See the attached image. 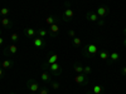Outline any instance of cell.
<instances>
[{
  "label": "cell",
  "instance_id": "cell-1",
  "mask_svg": "<svg viewBox=\"0 0 126 94\" xmlns=\"http://www.w3.org/2000/svg\"><path fill=\"white\" fill-rule=\"evenodd\" d=\"M42 68H44L47 71H49L52 75L54 77H59L63 71V68H62V64L61 63H53V64H48L47 61H43V64H42Z\"/></svg>",
  "mask_w": 126,
  "mask_h": 94
},
{
  "label": "cell",
  "instance_id": "cell-2",
  "mask_svg": "<svg viewBox=\"0 0 126 94\" xmlns=\"http://www.w3.org/2000/svg\"><path fill=\"white\" fill-rule=\"evenodd\" d=\"M98 53V48L94 44H85L82 48V54L86 58H92Z\"/></svg>",
  "mask_w": 126,
  "mask_h": 94
},
{
  "label": "cell",
  "instance_id": "cell-3",
  "mask_svg": "<svg viewBox=\"0 0 126 94\" xmlns=\"http://www.w3.org/2000/svg\"><path fill=\"white\" fill-rule=\"evenodd\" d=\"M64 5H66V9H64V12H63L62 20H63V22H66V23H69V22H72L75 13H73V9L71 8V4H69L68 1H66Z\"/></svg>",
  "mask_w": 126,
  "mask_h": 94
},
{
  "label": "cell",
  "instance_id": "cell-4",
  "mask_svg": "<svg viewBox=\"0 0 126 94\" xmlns=\"http://www.w3.org/2000/svg\"><path fill=\"white\" fill-rule=\"evenodd\" d=\"M75 83L79 87H86L88 84V78H87L86 74H83V73L82 74H77L75 77Z\"/></svg>",
  "mask_w": 126,
  "mask_h": 94
},
{
  "label": "cell",
  "instance_id": "cell-5",
  "mask_svg": "<svg viewBox=\"0 0 126 94\" xmlns=\"http://www.w3.org/2000/svg\"><path fill=\"white\" fill-rule=\"evenodd\" d=\"M96 14L100 16V18H106L109 14H110V8L107 5H100L98 8H96Z\"/></svg>",
  "mask_w": 126,
  "mask_h": 94
},
{
  "label": "cell",
  "instance_id": "cell-6",
  "mask_svg": "<svg viewBox=\"0 0 126 94\" xmlns=\"http://www.w3.org/2000/svg\"><path fill=\"white\" fill-rule=\"evenodd\" d=\"M27 87L30 92H33V93H38V90L40 89L39 84H38V82L34 80V79H28L27 82Z\"/></svg>",
  "mask_w": 126,
  "mask_h": 94
},
{
  "label": "cell",
  "instance_id": "cell-7",
  "mask_svg": "<svg viewBox=\"0 0 126 94\" xmlns=\"http://www.w3.org/2000/svg\"><path fill=\"white\" fill-rule=\"evenodd\" d=\"M16 51H18V47L15 44H12V45L4 48V54L8 58H10V57H13L14 54H16Z\"/></svg>",
  "mask_w": 126,
  "mask_h": 94
},
{
  "label": "cell",
  "instance_id": "cell-8",
  "mask_svg": "<svg viewBox=\"0 0 126 94\" xmlns=\"http://www.w3.org/2000/svg\"><path fill=\"white\" fill-rule=\"evenodd\" d=\"M86 19L88 20L90 23H97L98 19H100V16L96 14V12L90 10V12H87V14H86Z\"/></svg>",
  "mask_w": 126,
  "mask_h": 94
},
{
  "label": "cell",
  "instance_id": "cell-9",
  "mask_svg": "<svg viewBox=\"0 0 126 94\" xmlns=\"http://www.w3.org/2000/svg\"><path fill=\"white\" fill-rule=\"evenodd\" d=\"M0 65H1L3 69H12L14 67V60L10 59V58H6V59L0 61Z\"/></svg>",
  "mask_w": 126,
  "mask_h": 94
},
{
  "label": "cell",
  "instance_id": "cell-10",
  "mask_svg": "<svg viewBox=\"0 0 126 94\" xmlns=\"http://www.w3.org/2000/svg\"><path fill=\"white\" fill-rule=\"evenodd\" d=\"M33 45L38 49H42V48H44L46 47V41L43 38H39V36H34L33 38Z\"/></svg>",
  "mask_w": 126,
  "mask_h": 94
},
{
  "label": "cell",
  "instance_id": "cell-11",
  "mask_svg": "<svg viewBox=\"0 0 126 94\" xmlns=\"http://www.w3.org/2000/svg\"><path fill=\"white\" fill-rule=\"evenodd\" d=\"M58 31H59V26L57 24H52L49 25V30H48V35L52 38H56L58 35Z\"/></svg>",
  "mask_w": 126,
  "mask_h": 94
},
{
  "label": "cell",
  "instance_id": "cell-12",
  "mask_svg": "<svg viewBox=\"0 0 126 94\" xmlns=\"http://www.w3.org/2000/svg\"><path fill=\"white\" fill-rule=\"evenodd\" d=\"M0 24L3 25V28H5V29H10L13 26V22L10 20L9 18H1V20H0Z\"/></svg>",
  "mask_w": 126,
  "mask_h": 94
},
{
  "label": "cell",
  "instance_id": "cell-13",
  "mask_svg": "<svg viewBox=\"0 0 126 94\" xmlns=\"http://www.w3.org/2000/svg\"><path fill=\"white\" fill-rule=\"evenodd\" d=\"M40 79L43 80L44 83H50L52 80H53V75H52L49 71H43L42 75H40Z\"/></svg>",
  "mask_w": 126,
  "mask_h": 94
},
{
  "label": "cell",
  "instance_id": "cell-14",
  "mask_svg": "<svg viewBox=\"0 0 126 94\" xmlns=\"http://www.w3.org/2000/svg\"><path fill=\"white\" fill-rule=\"evenodd\" d=\"M24 35L27 38H34L37 35V30H34L33 28H25L24 29Z\"/></svg>",
  "mask_w": 126,
  "mask_h": 94
},
{
  "label": "cell",
  "instance_id": "cell-15",
  "mask_svg": "<svg viewBox=\"0 0 126 94\" xmlns=\"http://www.w3.org/2000/svg\"><path fill=\"white\" fill-rule=\"evenodd\" d=\"M58 60H59L58 54H56V53H49L48 59H47V63H48V64H53V63H57Z\"/></svg>",
  "mask_w": 126,
  "mask_h": 94
},
{
  "label": "cell",
  "instance_id": "cell-16",
  "mask_svg": "<svg viewBox=\"0 0 126 94\" xmlns=\"http://www.w3.org/2000/svg\"><path fill=\"white\" fill-rule=\"evenodd\" d=\"M109 59H110L109 64H112V63L117 61V60L120 59V54L117 53V51H112V53H111V54L109 55Z\"/></svg>",
  "mask_w": 126,
  "mask_h": 94
},
{
  "label": "cell",
  "instance_id": "cell-17",
  "mask_svg": "<svg viewBox=\"0 0 126 94\" xmlns=\"http://www.w3.org/2000/svg\"><path fill=\"white\" fill-rule=\"evenodd\" d=\"M58 22V18L56 15H49L46 18V24L47 25H52V24H57Z\"/></svg>",
  "mask_w": 126,
  "mask_h": 94
},
{
  "label": "cell",
  "instance_id": "cell-18",
  "mask_svg": "<svg viewBox=\"0 0 126 94\" xmlns=\"http://www.w3.org/2000/svg\"><path fill=\"white\" fill-rule=\"evenodd\" d=\"M47 35H48V30H47V29L39 28V29L37 30V36H39V38H46Z\"/></svg>",
  "mask_w": 126,
  "mask_h": 94
},
{
  "label": "cell",
  "instance_id": "cell-19",
  "mask_svg": "<svg viewBox=\"0 0 126 94\" xmlns=\"http://www.w3.org/2000/svg\"><path fill=\"white\" fill-rule=\"evenodd\" d=\"M109 51L106 50V49H103V50H101L100 53H98V57H100V59H102V60H107L109 59Z\"/></svg>",
  "mask_w": 126,
  "mask_h": 94
},
{
  "label": "cell",
  "instance_id": "cell-20",
  "mask_svg": "<svg viewBox=\"0 0 126 94\" xmlns=\"http://www.w3.org/2000/svg\"><path fill=\"white\" fill-rule=\"evenodd\" d=\"M73 70H75V73H77V74H82L83 73V65H81L79 63H76V64L73 65Z\"/></svg>",
  "mask_w": 126,
  "mask_h": 94
},
{
  "label": "cell",
  "instance_id": "cell-21",
  "mask_svg": "<svg viewBox=\"0 0 126 94\" xmlns=\"http://www.w3.org/2000/svg\"><path fill=\"white\" fill-rule=\"evenodd\" d=\"M72 44L75 45V47H77V48L82 47V39H81V38H78V36L72 38Z\"/></svg>",
  "mask_w": 126,
  "mask_h": 94
},
{
  "label": "cell",
  "instance_id": "cell-22",
  "mask_svg": "<svg viewBox=\"0 0 126 94\" xmlns=\"http://www.w3.org/2000/svg\"><path fill=\"white\" fill-rule=\"evenodd\" d=\"M103 93V87L101 85H94L92 89V94H102Z\"/></svg>",
  "mask_w": 126,
  "mask_h": 94
},
{
  "label": "cell",
  "instance_id": "cell-23",
  "mask_svg": "<svg viewBox=\"0 0 126 94\" xmlns=\"http://www.w3.org/2000/svg\"><path fill=\"white\" fill-rule=\"evenodd\" d=\"M9 13H10L9 8H1V9H0V16H1V18L8 16V15H9Z\"/></svg>",
  "mask_w": 126,
  "mask_h": 94
},
{
  "label": "cell",
  "instance_id": "cell-24",
  "mask_svg": "<svg viewBox=\"0 0 126 94\" xmlns=\"http://www.w3.org/2000/svg\"><path fill=\"white\" fill-rule=\"evenodd\" d=\"M49 84H50V87L53 88L54 90H58V89H59V87H61V84H59V83H58L57 80H52V82L49 83Z\"/></svg>",
  "mask_w": 126,
  "mask_h": 94
},
{
  "label": "cell",
  "instance_id": "cell-25",
  "mask_svg": "<svg viewBox=\"0 0 126 94\" xmlns=\"http://www.w3.org/2000/svg\"><path fill=\"white\" fill-rule=\"evenodd\" d=\"M10 40H12L13 43H16V41L19 40V34L18 33H13L12 35H10Z\"/></svg>",
  "mask_w": 126,
  "mask_h": 94
},
{
  "label": "cell",
  "instance_id": "cell-26",
  "mask_svg": "<svg viewBox=\"0 0 126 94\" xmlns=\"http://www.w3.org/2000/svg\"><path fill=\"white\" fill-rule=\"evenodd\" d=\"M83 74H86L87 77L91 74V67L90 65H86V67H83Z\"/></svg>",
  "mask_w": 126,
  "mask_h": 94
},
{
  "label": "cell",
  "instance_id": "cell-27",
  "mask_svg": "<svg viewBox=\"0 0 126 94\" xmlns=\"http://www.w3.org/2000/svg\"><path fill=\"white\" fill-rule=\"evenodd\" d=\"M38 94H49V90H48V88H40L38 90Z\"/></svg>",
  "mask_w": 126,
  "mask_h": 94
},
{
  "label": "cell",
  "instance_id": "cell-28",
  "mask_svg": "<svg viewBox=\"0 0 126 94\" xmlns=\"http://www.w3.org/2000/svg\"><path fill=\"white\" fill-rule=\"evenodd\" d=\"M105 24H106V22H105V19H103V18H100V19H98V22H97V25L103 26Z\"/></svg>",
  "mask_w": 126,
  "mask_h": 94
},
{
  "label": "cell",
  "instance_id": "cell-29",
  "mask_svg": "<svg viewBox=\"0 0 126 94\" xmlns=\"http://www.w3.org/2000/svg\"><path fill=\"white\" fill-rule=\"evenodd\" d=\"M68 35H69L71 38H75V36H76V31H75V30H72V29L68 30Z\"/></svg>",
  "mask_w": 126,
  "mask_h": 94
},
{
  "label": "cell",
  "instance_id": "cell-30",
  "mask_svg": "<svg viewBox=\"0 0 126 94\" xmlns=\"http://www.w3.org/2000/svg\"><path fill=\"white\" fill-rule=\"evenodd\" d=\"M5 77V73H4V69L1 68V65H0V79H3Z\"/></svg>",
  "mask_w": 126,
  "mask_h": 94
},
{
  "label": "cell",
  "instance_id": "cell-31",
  "mask_svg": "<svg viewBox=\"0 0 126 94\" xmlns=\"http://www.w3.org/2000/svg\"><path fill=\"white\" fill-rule=\"evenodd\" d=\"M120 73H121L122 75H126V65H124V67L120 69Z\"/></svg>",
  "mask_w": 126,
  "mask_h": 94
},
{
  "label": "cell",
  "instance_id": "cell-32",
  "mask_svg": "<svg viewBox=\"0 0 126 94\" xmlns=\"http://www.w3.org/2000/svg\"><path fill=\"white\" fill-rule=\"evenodd\" d=\"M3 44H4V39H3L1 36H0V47H1Z\"/></svg>",
  "mask_w": 126,
  "mask_h": 94
},
{
  "label": "cell",
  "instance_id": "cell-33",
  "mask_svg": "<svg viewBox=\"0 0 126 94\" xmlns=\"http://www.w3.org/2000/svg\"><path fill=\"white\" fill-rule=\"evenodd\" d=\"M122 33H124V35L126 36V28H124V30H122Z\"/></svg>",
  "mask_w": 126,
  "mask_h": 94
},
{
  "label": "cell",
  "instance_id": "cell-34",
  "mask_svg": "<svg viewBox=\"0 0 126 94\" xmlns=\"http://www.w3.org/2000/svg\"><path fill=\"white\" fill-rule=\"evenodd\" d=\"M124 45H125V47H126V38H125V39H124Z\"/></svg>",
  "mask_w": 126,
  "mask_h": 94
},
{
  "label": "cell",
  "instance_id": "cell-35",
  "mask_svg": "<svg viewBox=\"0 0 126 94\" xmlns=\"http://www.w3.org/2000/svg\"><path fill=\"white\" fill-rule=\"evenodd\" d=\"M1 34H3V30H1V29H0V36H1Z\"/></svg>",
  "mask_w": 126,
  "mask_h": 94
},
{
  "label": "cell",
  "instance_id": "cell-36",
  "mask_svg": "<svg viewBox=\"0 0 126 94\" xmlns=\"http://www.w3.org/2000/svg\"><path fill=\"white\" fill-rule=\"evenodd\" d=\"M30 94H38V93H33V92H30Z\"/></svg>",
  "mask_w": 126,
  "mask_h": 94
},
{
  "label": "cell",
  "instance_id": "cell-37",
  "mask_svg": "<svg viewBox=\"0 0 126 94\" xmlns=\"http://www.w3.org/2000/svg\"><path fill=\"white\" fill-rule=\"evenodd\" d=\"M10 94H16V93H10Z\"/></svg>",
  "mask_w": 126,
  "mask_h": 94
},
{
  "label": "cell",
  "instance_id": "cell-38",
  "mask_svg": "<svg viewBox=\"0 0 126 94\" xmlns=\"http://www.w3.org/2000/svg\"><path fill=\"white\" fill-rule=\"evenodd\" d=\"M0 20H1V16H0Z\"/></svg>",
  "mask_w": 126,
  "mask_h": 94
}]
</instances>
